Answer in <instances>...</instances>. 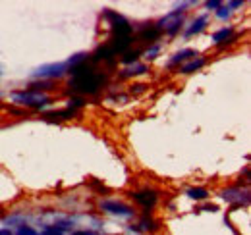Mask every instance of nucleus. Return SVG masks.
Instances as JSON below:
<instances>
[{"instance_id": "obj_26", "label": "nucleus", "mask_w": 251, "mask_h": 235, "mask_svg": "<svg viewBox=\"0 0 251 235\" xmlns=\"http://www.w3.org/2000/svg\"><path fill=\"white\" fill-rule=\"evenodd\" d=\"M145 89H147L145 83H133V85L129 87V94H141Z\"/></svg>"}, {"instance_id": "obj_28", "label": "nucleus", "mask_w": 251, "mask_h": 235, "mask_svg": "<svg viewBox=\"0 0 251 235\" xmlns=\"http://www.w3.org/2000/svg\"><path fill=\"white\" fill-rule=\"evenodd\" d=\"M201 210H205V212H217V210H219V206L217 205H203L201 206Z\"/></svg>"}, {"instance_id": "obj_25", "label": "nucleus", "mask_w": 251, "mask_h": 235, "mask_svg": "<svg viewBox=\"0 0 251 235\" xmlns=\"http://www.w3.org/2000/svg\"><path fill=\"white\" fill-rule=\"evenodd\" d=\"M226 6H228L230 12H236V10H240V8L246 6V0H232V2H228Z\"/></svg>"}, {"instance_id": "obj_9", "label": "nucleus", "mask_w": 251, "mask_h": 235, "mask_svg": "<svg viewBox=\"0 0 251 235\" xmlns=\"http://www.w3.org/2000/svg\"><path fill=\"white\" fill-rule=\"evenodd\" d=\"M211 41L219 50H224V48H228L230 45H234L238 41V33L232 25H224V27H220L211 35Z\"/></svg>"}, {"instance_id": "obj_8", "label": "nucleus", "mask_w": 251, "mask_h": 235, "mask_svg": "<svg viewBox=\"0 0 251 235\" xmlns=\"http://www.w3.org/2000/svg\"><path fill=\"white\" fill-rule=\"evenodd\" d=\"M219 197L222 201H226L228 205L234 206H248L250 205V189H242L240 185H232L226 189H220Z\"/></svg>"}, {"instance_id": "obj_16", "label": "nucleus", "mask_w": 251, "mask_h": 235, "mask_svg": "<svg viewBox=\"0 0 251 235\" xmlns=\"http://www.w3.org/2000/svg\"><path fill=\"white\" fill-rule=\"evenodd\" d=\"M79 112L72 110V108H60V110H49V112H43V118L47 121H66V119H74L77 118Z\"/></svg>"}, {"instance_id": "obj_1", "label": "nucleus", "mask_w": 251, "mask_h": 235, "mask_svg": "<svg viewBox=\"0 0 251 235\" xmlns=\"http://www.w3.org/2000/svg\"><path fill=\"white\" fill-rule=\"evenodd\" d=\"M68 94H79V96H93L99 94L102 89L108 85L110 75L104 70H99L89 60L77 68H72L68 73Z\"/></svg>"}, {"instance_id": "obj_5", "label": "nucleus", "mask_w": 251, "mask_h": 235, "mask_svg": "<svg viewBox=\"0 0 251 235\" xmlns=\"http://www.w3.org/2000/svg\"><path fill=\"white\" fill-rule=\"evenodd\" d=\"M184 25H186V14H182V12H178V10L168 12L164 18H160L157 24H155V27H157L162 35H168V37L180 35V31L184 29Z\"/></svg>"}, {"instance_id": "obj_18", "label": "nucleus", "mask_w": 251, "mask_h": 235, "mask_svg": "<svg viewBox=\"0 0 251 235\" xmlns=\"http://www.w3.org/2000/svg\"><path fill=\"white\" fill-rule=\"evenodd\" d=\"M186 195H188V199L195 201V203H205L211 197V191L207 187H189Z\"/></svg>"}, {"instance_id": "obj_22", "label": "nucleus", "mask_w": 251, "mask_h": 235, "mask_svg": "<svg viewBox=\"0 0 251 235\" xmlns=\"http://www.w3.org/2000/svg\"><path fill=\"white\" fill-rule=\"evenodd\" d=\"M160 50H162V45H151V47H147V48H143L141 50V58H145L147 62H153V60L158 58V54H160Z\"/></svg>"}, {"instance_id": "obj_2", "label": "nucleus", "mask_w": 251, "mask_h": 235, "mask_svg": "<svg viewBox=\"0 0 251 235\" xmlns=\"http://www.w3.org/2000/svg\"><path fill=\"white\" fill-rule=\"evenodd\" d=\"M10 100L16 106L35 110V112H43L45 108H49L52 104V96L50 94H41V93H33L27 89H18L10 93Z\"/></svg>"}, {"instance_id": "obj_11", "label": "nucleus", "mask_w": 251, "mask_h": 235, "mask_svg": "<svg viewBox=\"0 0 251 235\" xmlns=\"http://www.w3.org/2000/svg\"><path fill=\"white\" fill-rule=\"evenodd\" d=\"M209 24H211V20H209L207 14H201V16H197V18H193L188 24L186 31H184V39H191V37L203 33V31L209 27Z\"/></svg>"}, {"instance_id": "obj_21", "label": "nucleus", "mask_w": 251, "mask_h": 235, "mask_svg": "<svg viewBox=\"0 0 251 235\" xmlns=\"http://www.w3.org/2000/svg\"><path fill=\"white\" fill-rule=\"evenodd\" d=\"M85 106H87V98H85V96L70 94V96L66 98V108H72V110L79 112V110H81V108H85Z\"/></svg>"}, {"instance_id": "obj_23", "label": "nucleus", "mask_w": 251, "mask_h": 235, "mask_svg": "<svg viewBox=\"0 0 251 235\" xmlns=\"http://www.w3.org/2000/svg\"><path fill=\"white\" fill-rule=\"evenodd\" d=\"M215 16H217V20H220V22H228L232 18V12L228 10L226 4H220L219 10H215Z\"/></svg>"}, {"instance_id": "obj_3", "label": "nucleus", "mask_w": 251, "mask_h": 235, "mask_svg": "<svg viewBox=\"0 0 251 235\" xmlns=\"http://www.w3.org/2000/svg\"><path fill=\"white\" fill-rule=\"evenodd\" d=\"M100 18L108 24L112 39H129V37H133V25H131V22L127 18H124L122 14H118L116 10L104 8L102 14H100Z\"/></svg>"}, {"instance_id": "obj_20", "label": "nucleus", "mask_w": 251, "mask_h": 235, "mask_svg": "<svg viewBox=\"0 0 251 235\" xmlns=\"http://www.w3.org/2000/svg\"><path fill=\"white\" fill-rule=\"evenodd\" d=\"M141 60V48H127L126 52L120 54V64L122 66H133V64H137Z\"/></svg>"}, {"instance_id": "obj_12", "label": "nucleus", "mask_w": 251, "mask_h": 235, "mask_svg": "<svg viewBox=\"0 0 251 235\" xmlns=\"http://www.w3.org/2000/svg\"><path fill=\"white\" fill-rule=\"evenodd\" d=\"M195 56H199L197 50H193V48H182V50H178V52H174L170 56V60L166 62V70H178L182 64H186V62H189V60L195 58Z\"/></svg>"}, {"instance_id": "obj_30", "label": "nucleus", "mask_w": 251, "mask_h": 235, "mask_svg": "<svg viewBox=\"0 0 251 235\" xmlns=\"http://www.w3.org/2000/svg\"><path fill=\"white\" fill-rule=\"evenodd\" d=\"M0 235H14V232L10 228H0Z\"/></svg>"}, {"instance_id": "obj_17", "label": "nucleus", "mask_w": 251, "mask_h": 235, "mask_svg": "<svg viewBox=\"0 0 251 235\" xmlns=\"http://www.w3.org/2000/svg\"><path fill=\"white\" fill-rule=\"evenodd\" d=\"M205 66H207V58H205V56H195V58H191L189 62H186V64H182V66L178 68V73H182V75H191V73L199 71V70L205 68Z\"/></svg>"}, {"instance_id": "obj_6", "label": "nucleus", "mask_w": 251, "mask_h": 235, "mask_svg": "<svg viewBox=\"0 0 251 235\" xmlns=\"http://www.w3.org/2000/svg\"><path fill=\"white\" fill-rule=\"evenodd\" d=\"M70 73V68L64 62H50V64H43L39 66L35 71H33V79H45V81H58V79H64L68 77Z\"/></svg>"}, {"instance_id": "obj_31", "label": "nucleus", "mask_w": 251, "mask_h": 235, "mask_svg": "<svg viewBox=\"0 0 251 235\" xmlns=\"http://www.w3.org/2000/svg\"><path fill=\"white\" fill-rule=\"evenodd\" d=\"M0 216H2V208H0Z\"/></svg>"}, {"instance_id": "obj_10", "label": "nucleus", "mask_w": 251, "mask_h": 235, "mask_svg": "<svg viewBox=\"0 0 251 235\" xmlns=\"http://www.w3.org/2000/svg\"><path fill=\"white\" fill-rule=\"evenodd\" d=\"M162 37V33L155 27V24H143L137 27V39L139 43H145V45H155L158 39Z\"/></svg>"}, {"instance_id": "obj_4", "label": "nucleus", "mask_w": 251, "mask_h": 235, "mask_svg": "<svg viewBox=\"0 0 251 235\" xmlns=\"http://www.w3.org/2000/svg\"><path fill=\"white\" fill-rule=\"evenodd\" d=\"M127 197L143 208V212H149L153 214V210L157 208L158 201H160V191L157 187H141V189H135V191H129Z\"/></svg>"}, {"instance_id": "obj_29", "label": "nucleus", "mask_w": 251, "mask_h": 235, "mask_svg": "<svg viewBox=\"0 0 251 235\" xmlns=\"http://www.w3.org/2000/svg\"><path fill=\"white\" fill-rule=\"evenodd\" d=\"M72 235H95V232H91V230H79V232H74Z\"/></svg>"}, {"instance_id": "obj_33", "label": "nucleus", "mask_w": 251, "mask_h": 235, "mask_svg": "<svg viewBox=\"0 0 251 235\" xmlns=\"http://www.w3.org/2000/svg\"><path fill=\"white\" fill-rule=\"evenodd\" d=\"M0 75H2V71H0Z\"/></svg>"}, {"instance_id": "obj_14", "label": "nucleus", "mask_w": 251, "mask_h": 235, "mask_svg": "<svg viewBox=\"0 0 251 235\" xmlns=\"http://www.w3.org/2000/svg\"><path fill=\"white\" fill-rule=\"evenodd\" d=\"M137 232L139 234H157L158 230H160V224H158L157 220H155V216L153 214H149V212H143L141 216H139V222H137Z\"/></svg>"}, {"instance_id": "obj_7", "label": "nucleus", "mask_w": 251, "mask_h": 235, "mask_svg": "<svg viewBox=\"0 0 251 235\" xmlns=\"http://www.w3.org/2000/svg\"><path fill=\"white\" fill-rule=\"evenodd\" d=\"M99 210L110 216H118V218H135V208L118 199H100L99 201Z\"/></svg>"}, {"instance_id": "obj_13", "label": "nucleus", "mask_w": 251, "mask_h": 235, "mask_svg": "<svg viewBox=\"0 0 251 235\" xmlns=\"http://www.w3.org/2000/svg\"><path fill=\"white\" fill-rule=\"evenodd\" d=\"M151 70H149V64L145 62H137L133 66H127L124 68L120 73H118V79L124 81V79H135V77H141V75H147Z\"/></svg>"}, {"instance_id": "obj_15", "label": "nucleus", "mask_w": 251, "mask_h": 235, "mask_svg": "<svg viewBox=\"0 0 251 235\" xmlns=\"http://www.w3.org/2000/svg\"><path fill=\"white\" fill-rule=\"evenodd\" d=\"M72 230H74V222L72 220H62V222H56V224L43 226V230L39 232V235H66Z\"/></svg>"}, {"instance_id": "obj_19", "label": "nucleus", "mask_w": 251, "mask_h": 235, "mask_svg": "<svg viewBox=\"0 0 251 235\" xmlns=\"http://www.w3.org/2000/svg\"><path fill=\"white\" fill-rule=\"evenodd\" d=\"M27 91L33 93H41V94H49V91L54 89V81H45V79H33L31 83L27 85Z\"/></svg>"}, {"instance_id": "obj_24", "label": "nucleus", "mask_w": 251, "mask_h": 235, "mask_svg": "<svg viewBox=\"0 0 251 235\" xmlns=\"http://www.w3.org/2000/svg\"><path fill=\"white\" fill-rule=\"evenodd\" d=\"M14 235H39V232H37L33 226H27V224L24 222V224H20V226L16 228V234Z\"/></svg>"}, {"instance_id": "obj_32", "label": "nucleus", "mask_w": 251, "mask_h": 235, "mask_svg": "<svg viewBox=\"0 0 251 235\" xmlns=\"http://www.w3.org/2000/svg\"><path fill=\"white\" fill-rule=\"evenodd\" d=\"M0 98H2V93H0Z\"/></svg>"}, {"instance_id": "obj_27", "label": "nucleus", "mask_w": 251, "mask_h": 235, "mask_svg": "<svg viewBox=\"0 0 251 235\" xmlns=\"http://www.w3.org/2000/svg\"><path fill=\"white\" fill-rule=\"evenodd\" d=\"M220 4H222L220 0H207V2H205V8L215 12V10H219V8H220Z\"/></svg>"}]
</instances>
